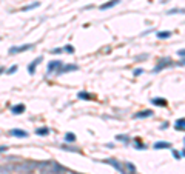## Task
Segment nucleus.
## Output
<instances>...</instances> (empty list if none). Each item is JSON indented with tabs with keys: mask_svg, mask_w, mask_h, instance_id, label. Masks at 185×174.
<instances>
[{
	"mask_svg": "<svg viewBox=\"0 0 185 174\" xmlns=\"http://www.w3.org/2000/svg\"><path fill=\"white\" fill-rule=\"evenodd\" d=\"M134 146L136 150H145V143H142L140 139H134Z\"/></svg>",
	"mask_w": 185,
	"mask_h": 174,
	"instance_id": "obj_17",
	"label": "nucleus"
},
{
	"mask_svg": "<svg viewBox=\"0 0 185 174\" xmlns=\"http://www.w3.org/2000/svg\"><path fill=\"white\" fill-rule=\"evenodd\" d=\"M151 103L156 106H166V100L162 97H154V99H151Z\"/></svg>",
	"mask_w": 185,
	"mask_h": 174,
	"instance_id": "obj_11",
	"label": "nucleus"
},
{
	"mask_svg": "<svg viewBox=\"0 0 185 174\" xmlns=\"http://www.w3.org/2000/svg\"><path fill=\"white\" fill-rule=\"evenodd\" d=\"M79 70V66L77 65H62L59 70L56 71V74H63V72H70V71H77Z\"/></svg>",
	"mask_w": 185,
	"mask_h": 174,
	"instance_id": "obj_2",
	"label": "nucleus"
},
{
	"mask_svg": "<svg viewBox=\"0 0 185 174\" xmlns=\"http://www.w3.org/2000/svg\"><path fill=\"white\" fill-rule=\"evenodd\" d=\"M42 60H43V57H42V55H40V57H37V59H34V60H33V62H31V63H29V65H28V72H29V74H31V76H33V74H34V72H36V68H37V65H39V63H40V62H42Z\"/></svg>",
	"mask_w": 185,
	"mask_h": 174,
	"instance_id": "obj_3",
	"label": "nucleus"
},
{
	"mask_svg": "<svg viewBox=\"0 0 185 174\" xmlns=\"http://www.w3.org/2000/svg\"><path fill=\"white\" fill-rule=\"evenodd\" d=\"M25 109H26V106L23 103H18V105H14L13 108H11V113L13 114H23L25 113Z\"/></svg>",
	"mask_w": 185,
	"mask_h": 174,
	"instance_id": "obj_9",
	"label": "nucleus"
},
{
	"mask_svg": "<svg viewBox=\"0 0 185 174\" xmlns=\"http://www.w3.org/2000/svg\"><path fill=\"white\" fill-rule=\"evenodd\" d=\"M36 134L37 136H48V134H50V129H48V128H37Z\"/></svg>",
	"mask_w": 185,
	"mask_h": 174,
	"instance_id": "obj_14",
	"label": "nucleus"
},
{
	"mask_svg": "<svg viewBox=\"0 0 185 174\" xmlns=\"http://www.w3.org/2000/svg\"><path fill=\"white\" fill-rule=\"evenodd\" d=\"M119 3H120V0H110V2H107V3L100 5V6H99V9H100V11H105V9H110V8L116 6V5H119Z\"/></svg>",
	"mask_w": 185,
	"mask_h": 174,
	"instance_id": "obj_7",
	"label": "nucleus"
},
{
	"mask_svg": "<svg viewBox=\"0 0 185 174\" xmlns=\"http://www.w3.org/2000/svg\"><path fill=\"white\" fill-rule=\"evenodd\" d=\"M171 151H173V156L176 157V159H182V157H184V154H182V153H177L176 150H171Z\"/></svg>",
	"mask_w": 185,
	"mask_h": 174,
	"instance_id": "obj_22",
	"label": "nucleus"
},
{
	"mask_svg": "<svg viewBox=\"0 0 185 174\" xmlns=\"http://www.w3.org/2000/svg\"><path fill=\"white\" fill-rule=\"evenodd\" d=\"M77 97L82 99V100H92V96L90 92H87V91H80V92L77 94Z\"/></svg>",
	"mask_w": 185,
	"mask_h": 174,
	"instance_id": "obj_13",
	"label": "nucleus"
},
{
	"mask_svg": "<svg viewBox=\"0 0 185 174\" xmlns=\"http://www.w3.org/2000/svg\"><path fill=\"white\" fill-rule=\"evenodd\" d=\"M140 74H144V68H136V70L133 71V76H140Z\"/></svg>",
	"mask_w": 185,
	"mask_h": 174,
	"instance_id": "obj_20",
	"label": "nucleus"
},
{
	"mask_svg": "<svg viewBox=\"0 0 185 174\" xmlns=\"http://www.w3.org/2000/svg\"><path fill=\"white\" fill-rule=\"evenodd\" d=\"M65 142H76V134L74 133H66L65 134Z\"/></svg>",
	"mask_w": 185,
	"mask_h": 174,
	"instance_id": "obj_18",
	"label": "nucleus"
},
{
	"mask_svg": "<svg viewBox=\"0 0 185 174\" xmlns=\"http://www.w3.org/2000/svg\"><path fill=\"white\" fill-rule=\"evenodd\" d=\"M170 63H171V60H170V59H162V60L159 62V65H157V66H154L153 72H159V71H162L165 66H168Z\"/></svg>",
	"mask_w": 185,
	"mask_h": 174,
	"instance_id": "obj_6",
	"label": "nucleus"
},
{
	"mask_svg": "<svg viewBox=\"0 0 185 174\" xmlns=\"http://www.w3.org/2000/svg\"><path fill=\"white\" fill-rule=\"evenodd\" d=\"M60 52H63L62 51V48H54V50L51 51V54H60Z\"/></svg>",
	"mask_w": 185,
	"mask_h": 174,
	"instance_id": "obj_25",
	"label": "nucleus"
},
{
	"mask_svg": "<svg viewBox=\"0 0 185 174\" xmlns=\"http://www.w3.org/2000/svg\"><path fill=\"white\" fill-rule=\"evenodd\" d=\"M40 6V2H34V3H29V5H25L23 8H22V11H31V9H36V8H39Z\"/></svg>",
	"mask_w": 185,
	"mask_h": 174,
	"instance_id": "obj_12",
	"label": "nucleus"
},
{
	"mask_svg": "<svg viewBox=\"0 0 185 174\" xmlns=\"http://www.w3.org/2000/svg\"><path fill=\"white\" fill-rule=\"evenodd\" d=\"M156 37H157V39H162V40H164V39H168V37H171V33H170V31H159Z\"/></svg>",
	"mask_w": 185,
	"mask_h": 174,
	"instance_id": "obj_15",
	"label": "nucleus"
},
{
	"mask_svg": "<svg viewBox=\"0 0 185 174\" xmlns=\"http://www.w3.org/2000/svg\"><path fill=\"white\" fill-rule=\"evenodd\" d=\"M174 13H184V9H171V11H168L166 14H174Z\"/></svg>",
	"mask_w": 185,
	"mask_h": 174,
	"instance_id": "obj_24",
	"label": "nucleus"
},
{
	"mask_svg": "<svg viewBox=\"0 0 185 174\" xmlns=\"http://www.w3.org/2000/svg\"><path fill=\"white\" fill-rule=\"evenodd\" d=\"M63 63L60 62V60H51L50 63H48V74L50 72H54V71H57L60 66H62Z\"/></svg>",
	"mask_w": 185,
	"mask_h": 174,
	"instance_id": "obj_4",
	"label": "nucleus"
},
{
	"mask_svg": "<svg viewBox=\"0 0 185 174\" xmlns=\"http://www.w3.org/2000/svg\"><path fill=\"white\" fill-rule=\"evenodd\" d=\"M9 133H11V136H14V137H20V139H25V137H28V133H26V131H23V129H18V128L11 129Z\"/></svg>",
	"mask_w": 185,
	"mask_h": 174,
	"instance_id": "obj_5",
	"label": "nucleus"
},
{
	"mask_svg": "<svg viewBox=\"0 0 185 174\" xmlns=\"http://www.w3.org/2000/svg\"><path fill=\"white\" fill-rule=\"evenodd\" d=\"M17 65H14V66H11V68H9V70L6 71V74H14V72H16V71H17Z\"/></svg>",
	"mask_w": 185,
	"mask_h": 174,
	"instance_id": "obj_23",
	"label": "nucleus"
},
{
	"mask_svg": "<svg viewBox=\"0 0 185 174\" xmlns=\"http://www.w3.org/2000/svg\"><path fill=\"white\" fill-rule=\"evenodd\" d=\"M177 55H181V57H184V50H179V51H177Z\"/></svg>",
	"mask_w": 185,
	"mask_h": 174,
	"instance_id": "obj_27",
	"label": "nucleus"
},
{
	"mask_svg": "<svg viewBox=\"0 0 185 174\" xmlns=\"http://www.w3.org/2000/svg\"><path fill=\"white\" fill-rule=\"evenodd\" d=\"M153 148H154V150H165V148H170V150H171V143H170V142H156Z\"/></svg>",
	"mask_w": 185,
	"mask_h": 174,
	"instance_id": "obj_10",
	"label": "nucleus"
},
{
	"mask_svg": "<svg viewBox=\"0 0 185 174\" xmlns=\"http://www.w3.org/2000/svg\"><path fill=\"white\" fill-rule=\"evenodd\" d=\"M8 150V146H0V153H5Z\"/></svg>",
	"mask_w": 185,
	"mask_h": 174,
	"instance_id": "obj_26",
	"label": "nucleus"
},
{
	"mask_svg": "<svg viewBox=\"0 0 185 174\" xmlns=\"http://www.w3.org/2000/svg\"><path fill=\"white\" fill-rule=\"evenodd\" d=\"M116 139L120 140V142H130L128 137H127V136H122V134H120V136H116Z\"/></svg>",
	"mask_w": 185,
	"mask_h": 174,
	"instance_id": "obj_21",
	"label": "nucleus"
},
{
	"mask_svg": "<svg viewBox=\"0 0 185 174\" xmlns=\"http://www.w3.org/2000/svg\"><path fill=\"white\" fill-rule=\"evenodd\" d=\"M0 74H3V68H0Z\"/></svg>",
	"mask_w": 185,
	"mask_h": 174,
	"instance_id": "obj_28",
	"label": "nucleus"
},
{
	"mask_svg": "<svg viewBox=\"0 0 185 174\" xmlns=\"http://www.w3.org/2000/svg\"><path fill=\"white\" fill-rule=\"evenodd\" d=\"M153 116V111L151 109H145V111H139L134 114V119H145V117H151Z\"/></svg>",
	"mask_w": 185,
	"mask_h": 174,
	"instance_id": "obj_8",
	"label": "nucleus"
},
{
	"mask_svg": "<svg viewBox=\"0 0 185 174\" xmlns=\"http://www.w3.org/2000/svg\"><path fill=\"white\" fill-rule=\"evenodd\" d=\"M184 123H185V119H179L177 122H176V125H174V128L177 129V131H184Z\"/></svg>",
	"mask_w": 185,
	"mask_h": 174,
	"instance_id": "obj_16",
	"label": "nucleus"
},
{
	"mask_svg": "<svg viewBox=\"0 0 185 174\" xmlns=\"http://www.w3.org/2000/svg\"><path fill=\"white\" fill-rule=\"evenodd\" d=\"M29 50H34V45H33V43H25V45H20V46H11V48H9V54L14 55V54L29 51Z\"/></svg>",
	"mask_w": 185,
	"mask_h": 174,
	"instance_id": "obj_1",
	"label": "nucleus"
},
{
	"mask_svg": "<svg viewBox=\"0 0 185 174\" xmlns=\"http://www.w3.org/2000/svg\"><path fill=\"white\" fill-rule=\"evenodd\" d=\"M62 51H65V52H68V54H74V46L73 45H66Z\"/></svg>",
	"mask_w": 185,
	"mask_h": 174,
	"instance_id": "obj_19",
	"label": "nucleus"
}]
</instances>
